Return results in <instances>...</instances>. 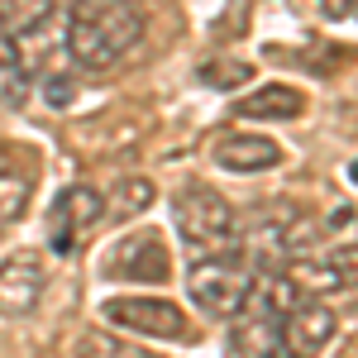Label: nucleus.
Listing matches in <instances>:
<instances>
[{"label": "nucleus", "instance_id": "obj_19", "mask_svg": "<svg viewBox=\"0 0 358 358\" xmlns=\"http://www.w3.org/2000/svg\"><path fill=\"white\" fill-rule=\"evenodd\" d=\"M354 15H358V10H354Z\"/></svg>", "mask_w": 358, "mask_h": 358}, {"label": "nucleus", "instance_id": "obj_5", "mask_svg": "<svg viewBox=\"0 0 358 358\" xmlns=\"http://www.w3.org/2000/svg\"><path fill=\"white\" fill-rule=\"evenodd\" d=\"M106 320L129 334H148V339H192V320L177 301L163 296H110L101 306Z\"/></svg>", "mask_w": 358, "mask_h": 358}, {"label": "nucleus", "instance_id": "obj_16", "mask_svg": "<svg viewBox=\"0 0 358 358\" xmlns=\"http://www.w3.org/2000/svg\"><path fill=\"white\" fill-rule=\"evenodd\" d=\"M43 96H48V106H53V110H62V106H72V101H77V82H72V77H62V72H53V77L43 82Z\"/></svg>", "mask_w": 358, "mask_h": 358}, {"label": "nucleus", "instance_id": "obj_8", "mask_svg": "<svg viewBox=\"0 0 358 358\" xmlns=\"http://www.w3.org/2000/svg\"><path fill=\"white\" fill-rule=\"evenodd\" d=\"M43 287H48V268H43V253H10L0 263V315H29L34 306L43 301Z\"/></svg>", "mask_w": 358, "mask_h": 358}, {"label": "nucleus", "instance_id": "obj_17", "mask_svg": "<svg viewBox=\"0 0 358 358\" xmlns=\"http://www.w3.org/2000/svg\"><path fill=\"white\" fill-rule=\"evenodd\" d=\"M15 62H20V43L0 29V72H5V67H15Z\"/></svg>", "mask_w": 358, "mask_h": 358}, {"label": "nucleus", "instance_id": "obj_6", "mask_svg": "<svg viewBox=\"0 0 358 358\" xmlns=\"http://www.w3.org/2000/svg\"><path fill=\"white\" fill-rule=\"evenodd\" d=\"M339 315L325 296H296L282 315V358H320L334 344Z\"/></svg>", "mask_w": 358, "mask_h": 358}, {"label": "nucleus", "instance_id": "obj_18", "mask_svg": "<svg viewBox=\"0 0 358 358\" xmlns=\"http://www.w3.org/2000/svg\"><path fill=\"white\" fill-rule=\"evenodd\" d=\"M358 5L354 0H320V15H325V20H344V15H354Z\"/></svg>", "mask_w": 358, "mask_h": 358}, {"label": "nucleus", "instance_id": "obj_2", "mask_svg": "<svg viewBox=\"0 0 358 358\" xmlns=\"http://www.w3.org/2000/svg\"><path fill=\"white\" fill-rule=\"evenodd\" d=\"M263 268L248 258L244 248H229V253H206L187 268V296H192L206 315L215 320H234L239 306L253 296Z\"/></svg>", "mask_w": 358, "mask_h": 358}, {"label": "nucleus", "instance_id": "obj_13", "mask_svg": "<svg viewBox=\"0 0 358 358\" xmlns=\"http://www.w3.org/2000/svg\"><path fill=\"white\" fill-rule=\"evenodd\" d=\"M148 206H153V182L148 177H124L115 187V196H106V215H115V220H134Z\"/></svg>", "mask_w": 358, "mask_h": 358}, {"label": "nucleus", "instance_id": "obj_4", "mask_svg": "<svg viewBox=\"0 0 358 358\" xmlns=\"http://www.w3.org/2000/svg\"><path fill=\"white\" fill-rule=\"evenodd\" d=\"M106 220V192H96V187H67V192L53 201V210H48V248L62 253V258H72L77 248L101 229Z\"/></svg>", "mask_w": 358, "mask_h": 358}, {"label": "nucleus", "instance_id": "obj_1", "mask_svg": "<svg viewBox=\"0 0 358 358\" xmlns=\"http://www.w3.org/2000/svg\"><path fill=\"white\" fill-rule=\"evenodd\" d=\"M143 5L138 0H77L67 15V53L86 72H106L138 48Z\"/></svg>", "mask_w": 358, "mask_h": 358}, {"label": "nucleus", "instance_id": "obj_9", "mask_svg": "<svg viewBox=\"0 0 358 358\" xmlns=\"http://www.w3.org/2000/svg\"><path fill=\"white\" fill-rule=\"evenodd\" d=\"M34 177H38V167H34V158H29V148L0 143V229H10V224L29 210Z\"/></svg>", "mask_w": 358, "mask_h": 358}, {"label": "nucleus", "instance_id": "obj_15", "mask_svg": "<svg viewBox=\"0 0 358 358\" xmlns=\"http://www.w3.org/2000/svg\"><path fill=\"white\" fill-rule=\"evenodd\" d=\"M248 77H253V67L239 62V57H215V62H206V67H201V82H206V86H220V91L248 82Z\"/></svg>", "mask_w": 358, "mask_h": 358}, {"label": "nucleus", "instance_id": "obj_12", "mask_svg": "<svg viewBox=\"0 0 358 358\" xmlns=\"http://www.w3.org/2000/svg\"><path fill=\"white\" fill-rule=\"evenodd\" d=\"M53 20V0H0V29L20 43Z\"/></svg>", "mask_w": 358, "mask_h": 358}, {"label": "nucleus", "instance_id": "obj_14", "mask_svg": "<svg viewBox=\"0 0 358 358\" xmlns=\"http://www.w3.org/2000/svg\"><path fill=\"white\" fill-rule=\"evenodd\" d=\"M77 358H148L138 344L120 339V334H106V330H86L77 339Z\"/></svg>", "mask_w": 358, "mask_h": 358}, {"label": "nucleus", "instance_id": "obj_3", "mask_svg": "<svg viewBox=\"0 0 358 358\" xmlns=\"http://www.w3.org/2000/svg\"><path fill=\"white\" fill-rule=\"evenodd\" d=\"M172 215H177V229H182V244L192 248L196 258L239 248V224L244 220H239V210H234L220 192H210V187H187V192L172 201Z\"/></svg>", "mask_w": 358, "mask_h": 358}, {"label": "nucleus", "instance_id": "obj_11", "mask_svg": "<svg viewBox=\"0 0 358 358\" xmlns=\"http://www.w3.org/2000/svg\"><path fill=\"white\" fill-rule=\"evenodd\" d=\"M301 110H306V96L296 86H282V82L258 86L253 96H244L234 106V115H248V120H301Z\"/></svg>", "mask_w": 358, "mask_h": 358}, {"label": "nucleus", "instance_id": "obj_7", "mask_svg": "<svg viewBox=\"0 0 358 358\" xmlns=\"http://www.w3.org/2000/svg\"><path fill=\"white\" fill-rule=\"evenodd\" d=\"M101 273L115 277V282H167L172 277V253H167L163 234L138 229V234H124L106 253V268Z\"/></svg>", "mask_w": 358, "mask_h": 358}, {"label": "nucleus", "instance_id": "obj_10", "mask_svg": "<svg viewBox=\"0 0 358 358\" xmlns=\"http://www.w3.org/2000/svg\"><path fill=\"white\" fill-rule=\"evenodd\" d=\"M210 158L224 172H273L282 163V148L268 134H220L210 143Z\"/></svg>", "mask_w": 358, "mask_h": 358}]
</instances>
